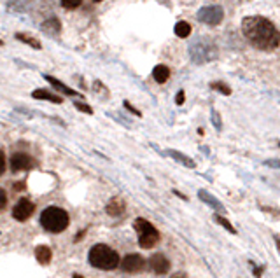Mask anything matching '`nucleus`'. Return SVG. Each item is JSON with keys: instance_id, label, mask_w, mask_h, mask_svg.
Masks as SVG:
<instances>
[{"instance_id": "obj_1", "label": "nucleus", "mask_w": 280, "mask_h": 278, "mask_svg": "<svg viewBox=\"0 0 280 278\" xmlns=\"http://www.w3.org/2000/svg\"><path fill=\"white\" fill-rule=\"evenodd\" d=\"M242 33L254 48L273 51L280 44V33L273 21L264 16H247L242 20Z\"/></svg>"}, {"instance_id": "obj_2", "label": "nucleus", "mask_w": 280, "mask_h": 278, "mask_svg": "<svg viewBox=\"0 0 280 278\" xmlns=\"http://www.w3.org/2000/svg\"><path fill=\"white\" fill-rule=\"evenodd\" d=\"M89 264L97 269H104V271H111V269L117 268L119 264V256L114 249H111L109 245H93L91 250H89Z\"/></svg>"}, {"instance_id": "obj_3", "label": "nucleus", "mask_w": 280, "mask_h": 278, "mask_svg": "<svg viewBox=\"0 0 280 278\" xmlns=\"http://www.w3.org/2000/svg\"><path fill=\"white\" fill-rule=\"evenodd\" d=\"M40 224L49 233H62L69 227V214L60 207H48L40 215Z\"/></svg>"}, {"instance_id": "obj_4", "label": "nucleus", "mask_w": 280, "mask_h": 278, "mask_svg": "<svg viewBox=\"0 0 280 278\" xmlns=\"http://www.w3.org/2000/svg\"><path fill=\"white\" fill-rule=\"evenodd\" d=\"M189 56L198 65L209 63L217 58V48L210 39H198L189 45Z\"/></svg>"}, {"instance_id": "obj_5", "label": "nucleus", "mask_w": 280, "mask_h": 278, "mask_svg": "<svg viewBox=\"0 0 280 278\" xmlns=\"http://www.w3.org/2000/svg\"><path fill=\"white\" fill-rule=\"evenodd\" d=\"M133 227L138 235V245L142 247V249L149 250L160 242V233H158V229L147 219H142V217L135 219Z\"/></svg>"}, {"instance_id": "obj_6", "label": "nucleus", "mask_w": 280, "mask_h": 278, "mask_svg": "<svg viewBox=\"0 0 280 278\" xmlns=\"http://www.w3.org/2000/svg\"><path fill=\"white\" fill-rule=\"evenodd\" d=\"M222 18H224V9L221 6H205L196 14V20L209 26H217L222 21Z\"/></svg>"}, {"instance_id": "obj_7", "label": "nucleus", "mask_w": 280, "mask_h": 278, "mask_svg": "<svg viewBox=\"0 0 280 278\" xmlns=\"http://www.w3.org/2000/svg\"><path fill=\"white\" fill-rule=\"evenodd\" d=\"M33 212H35V205H33L28 198H21V200L14 205L13 217L16 220H20V222H25V220H28L30 217H32Z\"/></svg>"}, {"instance_id": "obj_8", "label": "nucleus", "mask_w": 280, "mask_h": 278, "mask_svg": "<svg viewBox=\"0 0 280 278\" xmlns=\"http://www.w3.org/2000/svg\"><path fill=\"white\" fill-rule=\"evenodd\" d=\"M32 166H35V161L25 152H14L11 156V170L13 171H25L30 170Z\"/></svg>"}, {"instance_id": "obj_9", "label": "nucleus", "mask_w": 280, "mask_h": 278, "mask_svg": "<svg viewBox=\"0 0 280 278\" xmlns=\"http://www.w3.org/2000/svg\"><path fill=\"white\" fill-rule=\"evenodd\" d=\"M144 266H146V261H144L142 256H138V254H128V256L121 261V269L126 273H138L144 269Z\"/></svg>"}, {"instance_id": "obj_10", "label": "nucleus", "mask_w": 280, "mask_h": 278, "mask_svg": "<svg viewBox=\"0 0 280 278\" xmlns=\"http://www.w3.org/2000/svg\"><path fill=\"white\" fill-rule=\"evenodd\" d=\"M149 268L153 269L156 275H165L170 269V261L166 259L165 254H154L149 259Z\"/></svg>"}, {"instance_id": "obj_11", "label": "nucleus", "mask_w": 280, "mask_h": 278, "mask_svg": "<svg viewBox=\"0 0 280 278\" xmlns=\"http://www.w3.org/2000/svg\"><path fill=\"white\" fill-rule=\"evenodd\" d=\"M124 210H126V203H124V200L119 196L112 198L107 203V207H105V212L111 217H121L124 214Z\"/></svg>"}, {"instance_id": "obj_12", "label": "nucleus", "mask_w": 280, "mask_h": 278, "mask_svg": "<svg viewBox=\"0 0 280 278\" xmlns=\"http://www.w3.org/2000/svg\"><path fill=\"white\" fill-rule=\"evenodd\" d=\"M44 79L51 84L55 89H58V91H62L63 95H67V97H81V93H77L75 89H72V87H69L67 84H63L62 81H58L56 77H53V75H44Z\"/></svg>"}, {"instance_id": "obj_13", "label": "nucleus", "mask_w": 280, "mask_h": 278, "mask_svg": "<svg viewBox=\"0 0 280 278\" xmlns=\"http://www.w3.org/2000/svg\"><path fill=\"white\" fill-rule=\"evenodd\" d=\"M40 30H42L44 33H48V35H60V32H62V23H60L58 18H49L40 25Z\"/></svg>"}, {"instance_id": "obj_14", "label": "nucleus", "mask_w": 280, "mask_h": 278, "mask_svg": "<svg viewBox=\"0 0 280 278\" xmlns=\"http://www.w3.org/2000/svg\"><path fill=\"white\" fill-rule=\"evenodd\" d=\"M32 97L35 98V100H46V102H51V104H62L63 102L62 97L53 95L51 91H48V89H35L32 93Z\"/></svg>"}, {"instance_id": "obj_15", "label": "nucleus", "mask_w": 280, "mask_h": 278, "mask_svg": "<svg viewBox=\"0 0 280 278\" xmlns=\"http://www.w3.org/2000/svg\"><path fill=\"white\" fill-rule=\"evenodd\" d=\"M35 257H37V261L40 262L42 266H46L51 262V259H53V250L49 249L48 245H39L35 249Z\"/></svg>"}, {"instance_id": "obj_16", "label": "nucleus", "mask_w": 280, "mask_h": 278, "mask_svg": "<svg viewBox=\"0 0 280 278\" xmlns=\"http://www.w3.org/2000/svg\"><path fill=\"white\" fill-rule=\"evenodd\" d=\"M14 37H16V40H21L23 44L30 45V48H33V49H40V48H42V44H40V40L37 39V37L28 35V33H25V32L14 33Z\"/></svg>"}, {"instance_id": "obj_17", "label": "nucleus", "mask_w": 280, "mask_h": 278, "mask_svg": "<svg viewBox=\"0 0 280 278\" xmlns=\"http://www.w3.org/2000/svg\"><path fill=\"white\" fill-rule=\"evenodd\" d=\"M198 196H200V200H202V201H205L207 205H210V207L214 208V210H217V212H224V207H222V205L219 203V201L215 200V198L212 196V194L207 193L205 189H200V191H198Z\"/></svg>"}, {"instance_id": "obj_18", "label": "nucleus", "mask_w": 280, "mask_h": 278, "mask_svg": "<svg viewBox=\"0 0 280 278\" xmlns=\"http://www.w3.org/2000/svg\"><path fill=\"white\" fill-rule=\"evenodd\" d=\"M153 77L156 79V82L165 84V82L168 81V77H170V68L166 67V65H156L154 70H153Z\"/></svg>"}, {"instance_id": "obj_19", "label": "nucleus", "mask_w": 280, "mask_h": 278, "mask_svg": "<svg viewBox=\"0 0 280 278\" xmlns=\"http://www.w3.org/2000/svg\"><path fill=\"white\" fill-rule=\"evenodd\" d=\"M168 156L170 158H173V159H177L179 163H182L184 166H189V168H195V161H193L191 158H188L186 154H182V152H179V151H173V149H170L168 151Z\"/></svg>"}, {"instance_id": "obj_20", "label": "nucleus", "mask_w": 280, "mask_h": 278, "mask_svg": "<svg viewBox=\"0 0 280 278\" xmlns=\"http://www.w3.org/2000/svg\"><path fill=\"white\" fill-rule=\"evenodd\" d=\"M173 32H175V35L179 39H186V37L191 35V25L188 21H179L175 25V28H173Z\"/></svg>"}, {"instance_id": "obj_21", "label": "nucleus", "mask_w": 280, "mask_h": 278, "mask_svg": "<svg viewBox=\"0 0 280 278\" xmlns=\"http://www.w3.org/2000/svg\"><path fill=\"white\" fill-rule=\"evenodd\" d=\"M210 89H214V91H219V93H222V95H231V87H229L226 82H221V81H215V82H210Z\"/></svg>"}, {"instance_id": "obj_22", "label": "nucleus", "mask_w": 280, "mask_h": 278, "mask_svg": "<svg viewBox=\"0 0 280 278\" xmlns=\"http://www.w3.org/2000/svg\"><path fill=\"white\" fill-rule=\"evenodd\" d=\"M215 220H217V222H219V224H221V226H222V227H224V229H228V231H229V233L237 235V229H235V227H233V224H231V222H229V220H228V219H224V217H222V215H215Z\"/></svg>"}, {"instance_id": "obj_23", "label": "nucleus", "mask_w": 280, "mask_h": 278, "mask_svg": "<svg viewBox=\"0 0 280 278\" xmlns=\"http://www.w3.org/2000/svg\"><path fill=\"white\" fill-rule=\"evenodd\" d=\"M81 4H82V0H62V6L65 7V9H69V11L77 9Z\"/></svg>"}, {"instance_id": "obj_24", "label": "nucleus", "mask_w": 280, "mask_h": 278, "mask_svg": "<svg viewBox=\"0 0 280 278\" xmlns=\"http://www.w3.org/2000/svg\"><path fill=\"white\" fill-rule=\"evenodd\" d=\"M75 109H79L81 112H84V114H93V109L89 107V105H86V104H82V102H75Z\"/></svg>"}, {"instance_id": "obj_25", "label": "nucleus", "mask_w": 280, "mask_h": 278, "mask_svg": "<svg viewBox=\"0 0 280 278\" xmlns=\"http://www.w3.org/2000/svg\"><path fill=\"white\" fill-rule=\"evenodd\" d=\"M123 105H124V109H128V110H130L131 114H135V116H142V112H140V110H137V109H135L133 105L130 104V102H124Z\"/></svg>"}, {"instance_id": "obj_26", "label": "nucleus", "mask_w": 280, "mask_h": 278, "mask_svg": "<svg viewBox=\"0 0 280 278\" xmlns=\"http://www.w3.org/2000/svg\"><path fill=\"white\" fill-rule=\"evenodd\" d=\"M6 205H7V194L2 188H0V210H2Z\"/></svg>"}, {"instance_id": "obj_27", "label": "nucleus", "mask_w": 280, "mask_h": 278, "mask_svg": "<svg viewBox=\"0 0 280 278\" xmlns=\"http://www.w3.org/2000/svg\"><path fill=\"white\" fill-rule=\"evenodd\" d=\"M184 100H186V93H184V91L180 89L179 93H177V97H175V104H177V105H182Z\"/></svg>"}, {"instance_id": "obj_28", "label": "nucleus", "mask_w": 280, "mask_h": 278, "mask_svg": "<svg viewBox=\"0 0 280 278\" xmlns=\"http://www.w3.org/2000/svg\"><path fill=\"white\" fill-rule=\"evenodd\" d=\"M4 170H6V158H4V152L0 151V175L4 173Z\"/></svg>"}, {"instance_id": "obj_29", "label": "nucleus", "mask_w": 280, "mask_h": 278, "mask_svg": "<svg viewBox=\"0 0 280 278\" xmlns=\"http://www.w3.org/2000/svg\"><path fill=\"white\" fill-rule=\"evenodd\" d=\"M21 189H25V182H16L14 184V191H21Z\"/></svg>"}, {"instance_id": "obj_30", "label": "nucleus", "mask_w": 280, "mask_h": 278, "mask_svg": "<svg viewBox=\"0 0 280 278\" xmlns=\"http://www.w3.org/2000/svg\"><path fill=\"white\" fill-rule=\"evenodd\" d=\"M170 278H188V275H184V273H175V275H172Z\"/></svg>"}, {"instance_id": "obj_31", "label": "nucleus", "mask_w": 280, "mask_h": 278, "mask_svg": "<svg viewBox=\"0 0 280 278\" xmlns=\"http://www.w3.org/2000/svg\"><path fill=\"white\" fill-rule=\"evenodd\" d=\"M252 271H254L256 276H261V275H263V269H261V268H256V269H252Z\"/></svg>"}, {"instance_id": "obj_32", "label": "nucleus", "mask_w": 280, "mask_h": 278, "mask_svg": "<svg viewBox=\"0 0 280 278\" xmlns=\"http://www.w3.org/2000/svg\"><path fill=\"white\" fill-rule=\"evenodd\" d=\"M72 278H82V275H79V273H77V275H74Z\"/></svg>"}, {"instance_id": "obj_33", "label": "nucleus", "mask_w": 280, "mask_h": 278, "mask_svg": "<svg viewBox=\"0 0 280 278\" xmlns=\"http://www.w3.org/2000/svg\"><path fill=\"white\" fill-rule=\"evenodd\" d=\"M0 45H4V40H0Z\"/></svg>"}, {"instance_id": "obj_34", "label": "nucleus", "mask_w": 280, "mask_h": 278, "mask_svg": "<svg viewBox=\"0 0 280 278\" xmlns=\"http://www.w3.org/2000/svg\"><path fill=\"white\" fill-rule=\"evenodd\" d=\"M95 2H102V0H95Z\"/></svg>"}]
</instances>
